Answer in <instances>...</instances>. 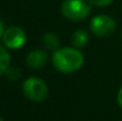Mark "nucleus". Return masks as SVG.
Here are the masks:
<instances>
[{
    "label": "nucleus",
    "instance_id": "f257e3e1",
    "mask_svg": "<svg viewBox=\"0 0 122 121\" xmlns=\"http://www.w3.org/2000/svg\"><path fill=\"white\" fill-rule=\"evenodd\" d=\"M51 62L56 70L63 74H71L80 70L84 63V56L75 46H64L53 51Z\"/></svg>",
    "mask_w": 122,
    "mask_h": 121
},
{
    "label": "nucleus",
    "instance_id": "f03ea898",
    "mask_svg": "<svg viewBox=\"0 0 122 121\" xmlns=\"http://www.w3.org/2000/svg\"><path fill=\"white\" fill-rule=\"evenodd\" d=\"M61 11L65 18L74 21H80L90 14L91 7L85 0H64Z\"/></svg>",
    "mask_w": 122,
    "mask_h": 121
},
{
    "label": "nucleus",
    "instance_id": "7ed1b4c3",
    "mask_svg": "<svg viewBox=\"0 0 122 121\" xmlns=\"http://www.w3.org/2000/svg\"><path fill=\"white\" fill-rule=\"evenodd\" d=\"M23 91L25 96L33 102H43L49 95L46 83L38 77H29L23 83Z\"/></svg>",
    "mask_w": 122,
    "mask_h": 121
},
{
    "label": "nucleus",
    "instance_id": "20e7f679",
    "mask_svg": "<svg viewBox=\"0 0 122 121\" xmlns=\"http://www.w3.org/2000/svg\"><path fill=\"white\" fill-rule=\"evenodd\" d=\"M115 29L116 23L110 16L98 14L90 20V31L96 37H109L115 32Z\"/></svg>",
    "mask_w": 122,
    "mask_h": 121
},
{
    "label": "nucleus",
    "instance_id": "39448f33",
    "mask_svg": "<svg viewBox=\"0 0 122 121\" xmlns=\"http://www.w3.org/2000/svg\"><path fill=\"white\" fill-rule=\"evenodd\" d=\"M1 39L8 50H18L26 43V32L20 26H10L5 29Z\"/></svg>",
    "mask_w": 122,
    "mask_h": 121
},
{
    "label": "nucleus",
    "instance_id": "423d86ee",
    "mask_svg": "<svg viewBox=\"0 0 122 121\" xmlns=\"http://www.w3.org/2000/svg\"><path fill=\"white\" fill-rule=\"evenodd\" d=\"M47 62H49V56H47L46 51L41 50V49L32 50L26 56V64L33 70L43 69L47 64Z\"/></svg>",
    "mask_w": 122,
    "mask_h": 121
},
{
    "label": "nucleus",
    "instance_id": "0eeeda50",
    "mask_svg": "<svg viewBox=\"0 0 122 121\" xmlns=\"http://www.w3.org/2000/svg\"><path fill=\"white\" fill-rule=\"evenodd\" d=\"M43 45L45 46L46 50H51V51H56L57 49H59V37L55 33V32H46L43 36Z\"/></svg>",
    "mask_w": 122,
    "mask_h": 121
},
{
    "label": "nucleus",
    "instance_id": "6e6552de",
    "mask_svg": "<svg viewBox=\"0 0 122 121\" xmlns=\"http://www.w3.org/2000/svg\"><path fill=\"white\" fill-rule=\"evenodd\" d=\"M10 67H11V56L8 49L4 44H0V76L6 74Z\"/></svg>",
    "mask_w": 122,
    "mask_h": 121
},
{
    "label": "nucleus",
    "instance_id": "1a4fd4ad",
    "mask_svg": "<svg viewBox=\"0 0 122 121\" xmlns=\"http://www.w3.org/2000/svg\"><path fill=\"white\" fill-rule=\"evenodd\" d=\"M88 42H89V36L84 30H77L74 32L72 38H71L72 46H75L77 49H82L88 44Z\"/></svg>",
    "mask_w": 122,
    "mask_h": 121
},
{
    "label": "nucleus",
    "instance_id": "9d476101",
    "mask_svg": "<svg viewBox=\"0 0 122 121\" xmlns=\"http://www.w3.org/2000/svg\"><path fill=\"white\" fill-rule=\"evenodd\" d=\"M20 75H21L20 69H18V68H15V67H10V68L7 69V71H6V76L8 77V80L13 81V82L19 80V79H20Z\"/></svg>",
    "mask_w": 122,
    "mask_h": 121
},
{
    "label": "nucleus",
    "instance_id": "9b49d317",
    "mask_svg": "<svg viewBox=\"0 0 122 121\" xmlns=\"http://www.w3.org/2000/svg\"><path fill=\"white\" fill-rule=\"evenodd\" d=\"M90 4L95 5V6H100V7H104V6H108L110 5L114 0H88Z\"/></svg>",
    "mask_w": 122,
    "mask_h": 121
},
{
    "label": "nucleus",
    "instance_id": "f8f14e48",
    "mask_svg": "<svg viewBox=\"0 0 122 121\" xmlns=\"http://www.w3.org/2000/svg\"><path fill=\"white\" fill-rule=\"evenodd\" d=\"M117 103L122 109V87L119 89V93H117Z\"/></svg>",
    "mask_w": 122,
    "mask_h": 121
},
{
    "label": "nucleus",
    "instance_id": "ddd939ff",
    "mask_svg": "<svg viewBox=\"0 0 122 121\" xmlns=\"http://www.w3.org/2000/svg\"><path fill=\"white\" fill-rule=\"evenodd\" d=\"M4 31H5V27H4V24H2V21L0 20V39L2 38V35H4Z\"/></svg>",
    "mask_w": 122,
    "mask_h": 121
},
{
    "label": "nucleus",
    "instance_id": "4468645a",
    "mask_svg": "<svg viewBox=\"0 0 122 121\" xmlns=\"http://www.w3.org/2000/svg\"><path fill=\"white\" fill-rule=\"evenodd\" d=\"M0 121H5V120H4V119H2V118H1V116H0Z\"/></svg>",
    "mask_w": 122,
    "mask_h": 121
}]
</instances>
